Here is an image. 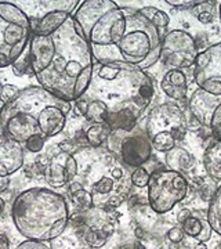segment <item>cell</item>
<instances>
[{
    "label": "cell",
    "instance_id": "obj_1",
    "mask_svg": "<svg viewBox=\"0 0 221 249\" xmlns=\"http://www.w3.org/2000/svg\"><path fill=\"white\" fill-rule=\"evenodd\" d=\"M153 97V82L142 70L126 64H94L87 91L75 104L90 124L129 130L138 124Z\"/></svg>",
    "mask_w": 221,
    "mask_h": 249
},
{
    "label": "cell",
    "instance_id": "obj_2",
    "mask_svg": "<svg viewBox=\"0 0 221 249\" xmlns=\"http://www.w3.org/2000/svg\"><path fill=\"white\" fill-rule=\"evenodd\" d=\"M29 57L37 82L55 97L72 103L87 91L94 60L72 16L53 35L32 36Z\"/></svg>",
    "mask_w": 221,
    "mask_h": 249
},
{
    "label": "cell",
    "instance_id": "obj_3",
    "mask_svg": "<svg viewBox=\"0 0 221 249\" xmlns=\"http://www.w3.org/2000/svg\"><path fill=\"white\" fill-rule=\"evenodd\" d=\"M85 37L97 64H126L145 71L160 58L159 31L136 9L116 4L98 18Z\"/></svg>",
    "mask_w": 221,
    "mask_h": 249
},
{
    "label": "cell",
    "instance_id": "obj_4",
    "mask_svg": "<svg viewBox=\"0 0 221 249\" xmlns=\"http://www.w3.org/2000/svg\"><path fill=\"white\" fill-rule=\"evenodd\" d=\"M78 160V176L73 181L93 196V206L119 208L132 193V170L120 163L106 148L85 147L73 154Z\"/></svg>",
    "mask_w": 221,
    "mask_h": 249
},
{
    "label": "cell",
    "instance_id": "obj_5",
    "mask_svg": "<svg viewBox=\"0 0 221 249\" xmlns=\"http://www.w3.org/2000/svg\"><path fill=\"white\" fill-rule=\"evenodd\" d=\"M11 216L19 234L31 241L46 242L61 235L71 214L64 196L35 187L17 196Z\"/></svg>",
    "mask_w": 221,
    "mask_h": 249
},
{
    "label": "cell",
    "instance_id": "obj_6",
    "mask_svg": "<svg viewBox=\"0 0 221 249\" xmlns=\"http://www.w3.org/2000/svg\"><path fill=\"white\" fill-rule=\"evenodd\" d=\"M32 39L31 21L11 1H0V68L13 65Z\"/></svg>",
    "mask_w": 221,
    "mask_h": 249
},
{
    "label": "cell",
    "instance_id": "obj_7",
    "mask_svg": "<svg viewBox=\"0 0 221 249\" xmlns=\"http://www.w3.org/2000/svg\"><path fill=\"white\" fill-rule=\"evenodd\" d=\"M152 150L168 154L186 139L188 119L180 106L160 104L150 112L145 124Z\"/></svg>",
    "mask_w": 221,
    "mask_h": 249
},
{
    "label": "cell",
    "instance_id": "obj_8",
    "mask_svg": "<svg viewBox=\"0 0 221 249\" xmlns=\"http://www.w3.org/2000/svg\"><path fill=\"white\" fill-rule=\"evenodd\" d=\"M104 147L130 170L144 166L151 160L153 151L145 127L140 124H136L129 130H112Z\"/></svg>",
    "mask_w": 221,
    "mask_h": 249
},
{
    "label": "cell",
    "instance_id": "obj_9",
    "mask_svg": "<svg viewBox=\"0 0 221 249\" xmlns=\"http://www.w3.org/2000/svg\"><path fill=\"white\" fill-rule=\"evenodd\" d=\"M188 196L187 178L171 169L155 170L148 183V202L153 212L168 213Z\"/></svg>",
    "mask_w": 221,
    "mask_h": 249
},
{
    "label": "cell",
    "instance_id": "obj_10",
    "mask_svg": "<svg viewBox=\"0 0 221 249\" xmlns=\"http://www.w3.org/2000/svg\"><path fill=\"white\" fill-rule=\"evenodd\" d=\"M195 39L186 31L174 29L165 35L160 43V58L170 70H184L195 64L198 57Z\"/></svg>",
    "mask_w": 221,
    "mask_h": 249
},
{
    "label": "cell",
    "instance_id": "obj_11",
    "mask_svg": "<svg viewBox=\"0 0 221 249\" xmlns=\"http://www.w3.org/2000/svg\"><path fill=\"white\" fill-rule=\"evenodd\" d=\"M194 65L198 89L221 97V43H216L201 52Z\"/></svg>",
    "mask_w": 221,
    "mask_h": 249
},
{
    "label": "cell",
    "instance_id": "obj_12",
    "mask_svg": "<svg viewBox=\"0 0 221 249\" xmlns=\"http://www.w3.org/2000/svg\"><path fill=\"white\" fill-rule=\"evenodd\" d=\"M24 144L0 134V176L10 178L24 165Z\"/></svg>",
    "mask_w": 221,
    "mask_h": 249
},
{
    "label": "cell",
    "instance_id": "obj_13",
    "mask_svg": "<svg viewBox=\"0 0 221 249\" xmlns=\"http://www.w3.org/2000/svg\"><path fill=\"white\" fill-rule=\"evenodd\" d=\"M221 104V97L212 96L204 90H195L194 94L188 100V108L195 121L199 124L210 126L212 116L216 108Z\"/></svg>",
    "mask_w": 221,
    "mask_h": 249
},
{
    "label": "cell",
    "instance_id": "obj_14",
    "mask_svg": "<svg viewBox=\"0 0 221 249\" xmlns=\"http://www.w3.org/2000/svg\"><path fill=\"white\" fill-rule=\"evenodd\" d=\"M50 249H91L83 240L82 223L78 212L69 216L67 229L61 235L50 241Z\"/></svg>",
    "mask_w": 221,
    "mask_h": 249
},
{
    "label": "cell",
    "instance_id": "obj_15",
    "mask_svg": "<svg viewBox=\"0 0 221 249\" xmlns=\"http://www.w3.org/2000/svg\"><path fill=\"white\" fill-rule=\"evenodd\" d=\"M69 155H71L69 152L60 151L50 160H44L42 172L46 183H49L54 188H61L69 183L67 176V160Z\"/></svg>",
    "mask_w": 221,
    "mask_h": 249
},
{
    "label": "cell",
    "instance_id": "obj_16",
    "mask_svg": "<svg viewBox=\"0 0 221 249\" xmlns=\"http://www.w3.org/2000/svg\"><path fill=\"white\" fill-rule=\"evenodd\" d=\"M16 3L19 9L22 11L25 10H32V13H29L27 17L29 18V21H36L44 17L46 14L55 11V10H65L69 11L72 14V11L78 7V0H61V1H13Z\"/></svg>",
    "mask_w": 221,
    "mask_h": 249
},
{
    "label": "cell",
    "instance_id": "obj_17",
    "mask_svg": "<svg viewBox=\"0 0 221 249\" xmlns=\"http://www.w3.org/2000/svg\"><path fill=\"white\" fill-rule=\"evenodd\" d=\"M160 88L168 97L177 103H186L188 98V80L186 73L180 70H170L166 72L160 82Z\"/></svg>",
    "mask_w": 221,
    "mask_h": 249
},
{
    "label": "cell",
    "instance_id": "obj_18",
    "mask_svg": "<svg viewBox=\"0 0 221 249\" xmlns=\"http://www.w3.org/2000/svg\"><path fill=\"white\" fill-rule=\"evenodd\" d=\"M72 14L65 10H55L44 17L36 21H31V29L32 36H49L53 35L54 32L64 25V22L71 17Z\"/></svg>",
    "mask_w": 221,
    "mask_h": 249
},
{
    "label": "cell",
    "instance_id": "obj_19",
    "mask_svg": "<svg viewBox=\"0 0 221 249\" xmlns=\"http://www.w3.org/2000/svg\"><path fill=\"white\" fill-rule=\"evenodd\" d=\"M181 229L186 235L191 237L192 240L198 242L206 244L212 238V227L207 222V216H196V214H189L184 222L180 223Z\"/></svg>",
    "mask_w": 221,
    "mask_h": 249
},
{
    "label": "cell",
    "instance_id": "obj_20",
    "mask_svg": "<svg viewBox=\"0 0 221 249\" xmlns=\"http://www.w3.org/2000/svg\"><path fill=\"white\" fill-rule=\"evenodd\" d=\"M166 163L171 170H176L183 175V172H188L195 166V158L189 151L183 147H174L171 151L166 154Z\"/></svg>",
    "mask_w": 221,
    "mask_h": 249
},
{
    "label": "cell",
    "instance_id": "obj_21",
    "mask_svg": "<svg viewBox=\"0 0 221 249\" xmlns=\"http://www.w3.org/2000/svg\"><path fill=\"white\" fill-rule=\"evenodd\" d=\"M204 165L206 173L216 183H221V144H212L204 155Z\"/></svg>",
    "mask_w": 221,
    "mask_h": 249
},
{
    "label": "cell",
    "instance_id": "obj_22",
    "mask_svg": "<svg viewBox=\"0 0 221 249\" xmlns=\"http://www.w3.org/2000/svg\"><path fill=\"white\" fill-rule=\"evenodd\" d=\"M111 132V127L106 124H90L83 130L87 145L91 148H100L105 145L106 139Z\"/></svg>",
    "mask_w": 221,
    "mask_h": 249
},
{
    "label": "cell",
    "instance_id": "obj_23",
    "mask_svg": "<svg viewBox=\"0 0 221 249\" xmlns=\"http://www.w3.org/2000/svg\"><path fill=\"white\" fill-rule=\"evenodd\" d=\"M206 216L213 231L217 232L221 237V183L217 187L216 193L213 194Z\"/></svg>",
    "mask_w": 221,
    "mask_h": 249
},
{
    "label": "cell",
    "instance_id": "obj_24",
    "mask_svg": "<svg viewBox=\"0 0 221 249\" xmlns=\"http://www.w3.org/2000/svg\"><path fill=\"white\" fill-rule=\"evenodd\" d=\"M138 11H140L142 17L147 18L158 31L169 25V16L166 13H163L162 10L156 9V7H144V9H140Z\"/></svg>",
    "mask_w": 221,
    "mask_h": 249
},
{
    "label": "cell",
    "instance_id": "obj_25",
    "mask_svg": "<svg viewBox=\"0 0 221 249\" xmlns=\"http://www.w3.org/2000/svg\"><path fill=\"white\" fill-rule=\"evenodd\" d=\"M214 4H217V3L216 1H199V4L194 7V14L202 24H210L213 21Z\"/></svg>",
    "mask_w": 221,
    "mask_h": 249
},
{
    "label": "cell",
    "instance_id": "obj_26",
    "mask_svg": "<svg viewBox=\"0 0 221 249\" xmlns=\"http://www.w3.org/2000/svg\"><path fill=\"white\" fill-rule=\"evenodd\" d=\"M150 178L151 173L145 169L144 166H141V168H136V169L132 170V183L134 187H138V188L148 187Z\"/></svg>",
    "mask_w": 221,
    "mask_h": 249
},
{
    "label": "cell",
    "instance_id": "obj_27",
    "mask_svg": "<svg viewBox=\"0 0 221 249\" xmlns=\"http://www.w3.org/2000/svg\"><path fill=\"white\" fill-rule=\"evenodd\" d=\"M11 67H13L16 75H31V73H34V71H32V64H31V57H29V49L27 50L25 58L22 60V57H19Z\"/></svg>",
    "mask_w": 221,
    "mask_h": 249
},
{
    "label": "cell",
    "instance_id": "obj_28",
    "mask_svg": "<svg viewBox=\"0 0 221 249\" xmlns=\"http://www.w3.org/2000/svg\"><path fill=\"white\" fill-rule=\"evenodd\" d=\"M210 130H212L213 136L216 139V142L221 144V104L219 107L216 108L214 114L212 116V121H210Z\"/></svg>",
    "mask_w": 221,
    "mask_h": 249
},
{
    "label": "cell",
    "instance_id": "obj_29",
    "mask_svg": "<svg viewBox=\"0 0 221 249\" xmlns=\"http://www.w3.org/2000/svg\"><path fill=\"white\" fill-rule=\"evenodd\" d=\"M46 140H47V139H46L44 136H42V134H37V136L31 137V139L24 144V147H25L27 150H29L31 152H40L42 150H43Z\"/></svg>",
    "mask_w": 221,
    "mask_h": 249
},
{
    "label": "cell",
    "instance_id": "obj_30",
    "mask_svg": "<svg viewBox=\"0 0 221 249\" xmlns=\"http://www.w3.org/2000/svg\"><path fill=\"white\" fill-rule=\"evenodd\" d=\"M21 90L18 89L17 86L14 85H3V89H1V96H0V100L7 104L10 101H13L14 98L17 97V94Z\"/></svg>",
    "mask_w": 221,
    "mask_h": 249
},
{
    "label": "cell",
    "instance_id": "obj_31",
    "mask_svg": "<svg viewBox=\"0 0 221 249\" xmlns=\"http://www.w3.org/2000/svg\"><path fill=\"white\" fill-rule=\"evenodd\" d=\"M67 176H68V181L69 183L73 181L75 178L78 176V160L73 157V154H71L68 160H67Z\"/></svg>",
    "mask_w": 221,
    "mask_h": 249
},
{
    "label": "cell",
    "instance_id": "obj_32",
    "mask_svg": "<svg viewBox=\"0 0 221 249\" xmlns=\"http://www.w3.org/2000/svg\"><path fill=\"white\" fill-rule=\"evenodd\" d=\"M184 231H183V229H181V226L180 227H171L168 232V238L170 242H174V244H180L181 241L184 240Z\"/></svg>",
    "mask_w": 221,
    "mask_h": 249
},
{
    "label": "cell",
    "instance_id": "obj_33",
    "mask_svg": "<svg viewBox=\"0 0 221 249\" xmlns=\"http://www.w3.org/2000/svg\"><path fill=\"white\" fill-rule=\"evenodd\" d=\"M16 249H50L49 247L44 245V242H39V241H24L22 244H19Z\"/></svg>",
    "mask_w": 221,
    "mask_h": 249
},
{
    "label": "cell",
    "instance_id": "obj_34",
    "mask_svg": "<svg viewBox=\"0 0 221 249\" xmlns=\"http://www.w3.org/2000/svg\"><path fill=\"white\" fill-rule=\"evenodd\" d=\"M168 4L173 7H181V9H194L199 4V1H187V0H168Z\"/></svg>",
    "mask_w": 221,
    "mask_h": 249
},
{
    "label": "cell",
    "instance_id": "obj_35",
    "mask_svg": "<svg viewBox=\"0 0 221 249\" xmlns=\"http://www.w3.org/2000/svg\"><path fill=\"white\" fill-rule=\"evenodd\" d=\"M0 249H10V240L6 234H0Z\"/></svg>",
    "mask_w": 221,
    "mask_h": 249
},
{
    "label": "cell",
    "instance_id": "obj_36",
    "mask_svg": "<svg viewBox=\"0 0 221 249\" xmlns=\"http://www.w3.org/2000/svg\"><path fill=\"white\" fill-rule=\"evenodd\" d=\"M10 187V178H1L0 176V194L4 193Z\"/></svg>",
    "mask_w": 221,
    "mask_h": 249
},
{
    "label": "cell",
    "instance_id": "obj_37",
    "mask_svg": "<svg viewBox=\"0 0 221 249\" xmlns=\"http://www.w3.org/2000/svg\"><path fill=\"white\" fill-rule=\"evenodd\" d=\"M119 249H147L140 242H130V244H126L123 247H120Z\"/></svg>",
    "mask_w": 221,
    "mask_h": 249
},
{
    "label": "cell",
    "instance_id": "obj_38",
    "mask_svg": "<svg viewBox=\"0 0 221 249\" xmlns=\"http://www.w3.org/2000/svg\"><path fill=\"white\" fill-rule=\"evenodd\" d=\"M191 214V211H188V209H184V211H181L180 213H178V217H177V220H178V223L184 222L187 217Z\"/></svg>",
    "mask_w": 221,
    "mask_h": 249
},
{
    "label": "cell",
    "instance_id": "obj_39",
    "mask_svg": "<svg viewBox=\"0 0 221 249\" xmlns=\"http://www.w3.org/2000/svg\"><path fill=\"white\" fill-rule=\"evenodd\" d=\"M195 249H207V247L204 245V242H199V244L196 245V248H195Z\"/></svg>",
    "mask_w": 221,
    "mask_h": 249
},
{
    "label": "cell",
    "instance_id": "obj_40",
    "mask_svg": "<svg viewBox=\"0 0 221 249\" xmlns=\"http://www.w3.org/2000/svg\"><path fill=\"white\" fill-rule=\"evenodd\" d=\"M4 107H6V104L0 100V118H1V114H3V109H4Z\"/></svg>",
    "mask_w": 221,
    "mask_h": 249
},
{
    "label": "cell",
    "instance_id": "obj_41",
    "mask_svg": "<svg viewBox=\"0 0 221 249\" xmlns=\"http://www.w3.org/2000/svg\"><path fill=\"white\" fill-rule=\"evenodd\" d=\"M3 211H4V201L0 198V214L3 213Z\"/></svg>",
    "mask_w": 221,
    "mask_h": 249
},
{
    "label": "cell",
    "instance_id": "obj_42",
    "mask_svg": "<svg viewBox=\"0 0 221 249\" xmlns=\"http://www.w3.org/2000/svg\"><path fill=\"white\" fill-rule=\"evenodd\" d=\"M170 249H180L178 244H174V242H170Z\"/></svg>",
    "mask_w": 221,
    "mask_h": 249
},
{
    "label": "cell",
    "instance_id": "obj_43",
    "mask_svg": "<svg viewBox=\"0 0 221 249\" xmlns=\"http://www.w3.org/2000/svg\"><path fill=\"white\" fill-rule=\"evenodd\" d=\"M219 18H220V24H221V3H220V6H219Z\"/></svg>",
    "mask_w": 221,
    "mask_h": 249
},
{
    "label": "cell",
    "instance_id": "obj_44",
    "mask_svg": "<svg viewBox=\"0 0 221 249\" xmlns=\"http://www.w3.org/2000/svg\"><path fill=\"white\" fill-rule=\"evenodd\" d=\"M1 89H3V83L0 82V96H1Z\"/></svg>",
    "mask_w": 221,
    "mask_h": 249
}]
</instances>
